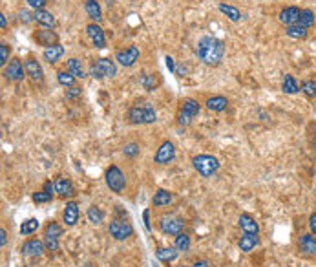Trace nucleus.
Listing matches in <instances>:
<instances>
[{"label": "nucleus", "instance_id": "obj_3", "mask_svg": "<svg viewBox=\"0 0 316 267\" xmlns=\"http://www.w3.org/2000/svg\"><path fill=\"white\" fill-rule=\"evenodd\" d=\"M192 167L196 169L199 176L203 178H212L216 172L220 171V161L214 158V156H209V154H199L196 158H192Z\"/></svg>", "mask_w": 316, "mask_h": 267}, {"label": "nucleus", "instance_id": "obj_32", "mask_svg": "<svg viewBox=\"0 0 316 267\" xmlns=\"http://www.w3.org/2000/svg\"><path fill=\"white\" fill-rule=\"evenodd\" d=\"M62 236V227L57 222H50L44 227V238H53L59 240Z\"/></svg>", "mask_w": 316, "mask_h": 267}, {"label": "nucleus", "instance_id": "obj_47", "mask_svg": "<svg viewBox=\"0 0 316 267\" xmlns=\"http://www.w3.org/2000/svg\"><path fill=\"white\" fill-rule=\"evenodd\" d=\"M309 229H311V233L316 236V212H313L309 218Z\"/></svg>", "mask_w": 316, "mask_h": 267}, {"label": "nucleus", "instance_id": "obj_1", "mask_svg": "<svg viewBox=\"0 0 316 267\" xmlns=\"http://www.w3.org/2000/svg\"><path fill=\"white\" fill-rule=\"evenodd\" d=\"M196 55L207 66H212V68L220 66V63L223 61V55H225V44H223V40L216 39V37L205 35L198 40Z\"/></svg>", "mask_w": 316, "mask_h": 267}, {"label": "nucleus", "instance_id": "obj_17", "mask_svg": "<svg viewBox=\"0 0 316 267\" xmlns=\"http://www.w3.org/2000/svg\"><path fill=\"white\" fill-rule=\"evenodd\" d=\"M300 13H302V9H300V7L287 6V7H283L282 11H280L278 18H280V22L285 24V26H293V24H298Z\"/></svg>", "mask_w": 316, "mask_h": 267}, {"label": "nucleus", "instance_id": "obj_12", "mask_svg": "<svg viewBox=\"0 0 316 267\" xmlns=\"http://www.w3.org/2000/svg\"><path fill=\"white\" fill-rule=\"evenodd\" d=\"M24 64H26V74H28L29 79L33 81L35 85H42L44 83V70H42L39 61L29 57L24 61Z\"/></svg>", "mask_w": 316, "mask_h": 267}, {"label": "nucleus", "instance_id": "obj_13", "mask_svg": "<svg viewBox=\"0 0 316 267\" xmlns=\"http://www.w3.org/2000/svg\"><path fill=\"white\" fill-rule=\"evenodd\" d=\"M33 40L39 46L50 48V46H53V44H59V35H57L55 31H51V28L37 29L33 33Z\"/></svg>", "mask_w": 316, "mask_h": 267}, {"label": "nucleus", "instance_id": "obj_38", "mask_svg": "<svg viewBox=\"0 0 316 267\" xmlns=\"http://www.w3.org/2000/svg\"><path fill=\"white\" fill-rule=\"evenodd\" d=\"M174 247L177 251H188V247H190V238H188L185 233H179L175 236Z\"/></svg>", "mask_w": 316, "mask_h": 267}, {"label": "nucleus", "instance_id": "obj_7", "mask_svg": "<svg viewBox=\"0 0 316 267\" xmlns=\"http://www.w3.org/2000/svg\"><path fill=\"white\" fill-rule=\"evenodd\" d=\"M26 75H28L26 74V64L17 57L11 59L6 68H4V77L7 81H11V83H20V81H24Z\"/></svg>", "mask_w": 316, "mask_h": 267}, {"label": "nucleus", "instance_id": "obj_43", "mask_svg": "<svg viewBox=\"0 0 316 267\" xmlns=\"http://www.w3.org/2000/svg\"><path fill=\"white\" fill-rule=\"evenodd\" d=\"M80 93H82V88H80L79 85H74L70 86V88H66V99H77V97H80Z\"/></svg>", "mask_w": 316, "mask_h": 267}, {"label": "nucleus", "instance_id": "obj_44", "mask_svg": "<svg viewBox=\"0 0 316 267\" xmlns=\"http://www.w3.org/2000/svg\"><path fill=\"white\" fill-rule=\"evenodd\" d=\"M18 20H20V22H22V24L35 22L33 13L29 11V9H20V11H18Z\"/></svg>", "mask_w": 316, "mask_h": 267}, {"label": "nucleus", "instance_id": "obj_48", "mask_svg": "<svg viewBox=\"0 0 316 267\" xmlns=\"http://www.w3.org/2000/svg\"><path fill=\"white\" fill-rule=\"evenodd\" d=\"M143 222H145L147 231H150V209H145V212H143Z\"/></svg>", "mask_w": 316, "mask_h": 267}, {"label": "nucleus", "instance_id": "obj_23", "mask_svg": "<svg viewBox=\"0 0 316 267\" xmlns=\"http://www.w3.org/2000/svg\"><path fill=\"white\" fill-rule=\"evenodd\" d=\"M207 108L212 110V112H225L227 106H229V99L223 95H212L207 99Z\"/></svg>", "mask_w": 316, "mask_h": 267}, {"label": "nucleus", "instance_id": "obj_4", "mask_svg": "<svg viewBox=\"0 0 316 267\" xmlns=\"http://www.w3.org/2000/svg\"><path fill=\"white\" fill-rule=\"evenodd\" d=\"M104 181H106V187L115 194H123V190L126 188V178L117 165L108 167L106 174H104Z\"/></svg>", "mask_w": 316, "mask_h": 267}, {"label": "nucleus", "instance_id": "obj_6", "mask_svg": "<svg viewBox=\"0 0 316 267\" xmlns=\"http://www.w3.org/2000/svg\"><path fill=\"white\" fill-rule=\"evenodd\" d=\"M198 114H199V102L196 101V99L186 97V99H183V102H181V112H179V117H177V123L183 126L190 125L192 119Z\"/></svg>", "mask_w": 316, "mask_h": 267}, {"label": "nucleus", "instance_id": "obj_19", "mask_svg": "<svg viewBox=\"0 0 316 267\" xmlns=\"http://www.w3.org/2000/svg\"><path fill=\"white\" fill-rule=\"evenodd\" d=\"M55 192L59 194L61 198H72V196H75L74 183L70 181V179H66V178H57Z\"/></svg>", "mask_w": 316, "mask_h": 267}, {"label": "nucleus", "instance_id": "obj_40", "mask_svg": "<svg viewBox=\"0 0 316 267\" xmlns=\"http://www.w3.org/2000/svg\"><path fill=\"white\" fill-rule=\"evenodd\" d=\"M123 154L126 158H137L139 156V145L137 143H126L123 148Z\"/></svg>", "mask_w": 316, "mask_h": 267}, {"label": "nucleus", "instance_id": "obj_18", "mask_svg": "<svg viewBox=\"0 0 316 267\" xmlns=\"http://www.w3.org/2000/svg\"><path fill=\"white\" fill-rule=\"evenodd\" d=\"M298 247L304 255L315 256L316 255V236L313 233L302 234V236H300V242H298Z\"/></svg>", "mask_w": 316, "mask_h": 267}, {"label": "nucleus", "instance_id": "obj_27", "mask_svg": "<svg viewBox=\"0 0 316 267\" xmlns=\"http://www.w3.org/2000/svg\"><path fill=\"white\" fill-rule=\"evenodd\" d=\"M68 72L74 75L75 79H84L86 74H84V68H82V63H80L79 59H68Z\"/></svg>", "mask_w": 316, "mask_h": 267}, {"label": "nucleus", "instance_id": "obj_29", "mask_svg": "<svg viewBox=\"0 0 316 267\" xmlns=\"http://www.w3.org/2000/svg\"><path fill=\"white\" fill-rule=\"evenodd\" d=\"M170 201H172V194H170L168 190H164V188H159L152 198L154 207H164V205H168Z\"/></svg>", "mask_w": 316, "mask_h": 267}, {"label": "nucleus", "instance_id": "obj_49", "mask_svg": "<svg viewBox=\"0 0 316 267\" xmlns=\"http://www.w3.org/2000/svg\"><path fill=\"white\" fill-rule=\"evenodd\" d=\"M164 63H166V68H168L170 72H172V74H175V64H174V59L168 57V55H166V57H164Z\"/></svg>", "mask_w": 316, "mask_h": 267}, {"label": "nucleus", "instance_id": "obj_15", "mask_svg": "<svg viewBox=\"0 0 316 267\" xmlns=\"http://www.w3.org/2000/svg\"><path fill=\"white\" fill-rule=\"evenodd\" d=\"M86 33H88V37H90V40L93 42L95 48H99V50L106 48V37H104V31H102V28L99 24L95 22L88 24L86 26Z\"/></svg>", "mask_w": 316, "mask_h": 267}, {"label": "nucleus", "instance_id": "obj_10", "mask_svg": "<svg viewBox=\"0 0 316 267\" xmlns=\"http://www.w3.org/2000/svg\"><path fill=\"white\" fill-rule=\"evenodd\" d=\"M108 233L112 234L115 240H126L128 236L134 234V227L128 222H124V220L113 218L112 222H110V225H108Z\"/></svg>", "mask_w": 316, "mask_h": 267}, {"label": "nucleus", "instance_id": "obj_24", "mask_svg": "<svg viewBox=\"0 0 316 267\" xmlns=\"http://www.w3.org/2000/svg\"><path fill=\"white\" fill-rule=\"evenodd\" d=\"M239 227L248 234L260 233V225H258V222H256L252 216H248V214H241V216H239Z\"/></svg>", "mask_w": 316, "mask_h": 267}, {"label": "nucleus", "instance_id": "obj_34", "mask_svg": "<svg viewBox=\"0 0 316 267\" xmlns=\"http://www.w3.org/2000/svg\"><path fill=\"white\" fill-rule=\"evenodd\" d=\"M298 24H302L304 28H313L316 24V17H315V13L311 11V9H302V13H300V20Z\"/></svg>", "mask_w": 316, "mask_h": 267}, {"label": "nucleus", "instance_id": "obj_25", "mask_svg": "<svg viewBox=\"0 0 316 267\" xmlns=\"http://www.w3.org/2000/svg\"><path fill=\"white\" fill-rule=\"evenodd\" d=\"M218 9H220L223 15H227V18L232 20V22H239V20H241V11H239L236 6H231V4H225V2H220V4H218Z\"/></svg>", "mask_w": 316, "mask_h": 267}, {"label": "nucleus", "instance_id": "obj_22", "mask_svg": "<svg viewBox=\"0 0 316 267\" xmlns=\"http://www.w3.org/2000/svg\"><path fill=\"white\" fill-rule=\"evenodd\" d=\"M33 18H35V22L40 24V26H44V28H53V26H55V17H53V13L46 11V9H35Z\"/></svg>", "mask_w": 316, "mask_h": 267}, {"label": "nucleus", "instance_id": "obj_30", "mask_svg": "<svg viewBox=\"0 0 316 267\" xmlns=\"http://www.w3.org/2000/svg\"><path fill=\"white\" fill-rule=\"evenodd\" d=\"M156 258L161 262H172L177 258V249L175 247H159L156 251Z\"/></svg>", "mask_w": 316, "mask_h": 267}, {"label": "nucleus", "instance_id": "obj_8", "mask_svg": "<svg viewBox=\"0 0 316 267\" xmlns=\"http://www.w3.org/2000/svg\"><path fill=\"white\" fill-rule=\"evenodd\" d=\"M139 55H141L139 46L132 44V46H128V48H124V50L115 51V61H117L121 66H124V68H130V66H134V64L137 63Z\"/></svg>", "mask_w": 316, "mask_h": 267}, {"label": "nucleus", "instance_id": "obj_51", "mask_svg": "<svg viewBox=\"0 0 316 267\" xmlns=\"http://www.w3.org/2000/svg\"><path fill=\"white\" fill-rule=\"evenodd\" d=\"M7 244V233H6V229H0V245L2 247H6Z\"/></svg>", "mask_w": 316, "mask_h": 267}, {"label": "nucleus", "instance_id": "obj_42", "mask_svg": "<svg viewBox=\"0 0 316 267\" xmlns=\"http://www.w3.org/2000/svg\"><path fill=\"white\" fill-rule=\"evenodd\" d=\"M51 194H48L46 190H39V192L33 194V201L35 203H48V201H51Z\"/></svg>", "mask_w": 316, "mask_h": 267}, {"label": "nucleus", "instance_id": "obj_45", "mask_svg": "<svg viewBox=\"0 0 316 267\" xmlns=\"http://www.w3.org/2000/svg\"><path fill=\"white\" fill-rule=\"evenodd\" d=\"M44 245H46V251H51V253H55V251H59V240L44 238Z\"/></svg>", "mask_w": 316, "mask_h": 267}, {"label": "nucleus", "instance_id": "obj_2", "mask_svg": "<svg viewBox=\"0 0 316 267\" xmlns=\"http://www.w3.org/2000/svg\"><path fill=\"white\" fill-rule=\"evenodd\" d=\"M126 119L130 125H152L158 121V114L150 102H143V104H136L128 110Z\"/></svg>", "mask_w": 316, "mask_h": 267}, {"label": "nucleus", "instance_id": "obj_37", "mask_svg": "<svg viewBox=\"0 0 316 267\" xmlns=\"http://www.w3.org/2000/svg\"><path fill=\"white\" fill-rule=\"evenodd\" d=\"M57 81H59V85L64 86V88H70V86L75 85V77L70 72H59L57 74Z\"/></svg>", "mask_w": 316, "mask_h": 267}, {"label": "nucleus", "instance_id": "obj_52", "mask_svg": "<svg viewBox=\"0 0 316 267\" xmlns=\"http://www.w3.org/2000/svg\"><path fill=\"white\" fill-rule=\"evenodd\" d=\"M192 267H210V266H209V262L207 260H198V262H194Z\"/></svg>", "mask_w": 316, "mask_h": 267}, {"label": "nucleus", "instance_id": "obj_35", "mask_svg": "<svg viewBox=\"0 0 316 267\" xmlns=\"http://www.w3.org/2000/svg\"><path fill=\"white\" fill-rule=\"evenodd\" d=\"M141 85H143V88H145V90L154 91V90H156V86L159 85L158 74H145L141 77Z\"/></svg>", "mask_w": 316, "mask_h": 267}, {"label": "nucleus", "instance_id": "obj_53", "mask_svg": "<svg viewBox=\"0 0 316 267\" xmlns=\"http://www.w3.org/2000/svg\"><path fill=\"white\" fill-rule=\"evenodd\" d=\"M0 28L2 29L7 28V20H6V15H4V13H0Z\"/></svg>", "mask_w": 316, "mask_h": 267}, {"label": "nucleus", "instance_id": "obj_50", "mask_svg": "<svg viewBox=\"0 0 316 267\" xmlns=\"http://www.w3.org/2000/svg\"><path fill=\"white\" fill-rule=\"evenodd\" d=\"M42 190H46L48 194H51V196H53V192H55V183L46 181V183H44V187H42Z\"/></svg>", "mask_w": 316, "mask_h": 267}, {"label": "nucleus", "instance_id": "obj_39", "mask_svg": "<svg viewBox=\"0 0 316 267\" xmlns=\"http://www.w3.org/2000/svg\"><path fill=\"white\" fill-rule=\"evenodd\" d=\"M9 53H11V48L6 42H0V66L6 68L7 66V59H9Z\"/></svg>", "mask_w": 316, "mask_h": 267}, {"label": "nucleus", "instance_id": "obj_21", "mask_svg": "<svg viewBox=\"0 0 316 267\" xmlns=\"http://www.w3.org/2000/svg\"><path fill=\"white\" fill-rule=\"evenodd\" d=\"M62 55H64V46H61V44H53V46H50V48H46V50L42 51L44 61L46 63H50V64H55L59 59H62Z\"/></svg>", "mask_w": 316, "mask_h": 267}, {"label": "nucleus", "instance_id": "obj_31", "mask_svg": "<svg viewBox=\"0 0 316 267\" xmlns=\"http://www.w3.org/2000/svg\"><path fill=\"white\" fill-rule=\"evenodd\" d=\"M282 90L285 91V93H298L302 88L298 86V83H296V79H294L293 75H285L282 81Z\"/></svg>", "mask_w": 316, "mask_h": 267}, {"label": "nucleus", "instance_id": "obj_5", "mask_svg": "<svg viewBox=\"0 0 316 267\" xmlns=\"http://www.w3.org/2000/svg\"><path fill=\"white\" fill-rule=\"evenodd\" d=\"M117 74V66L110 59H95V63H91L90 75L93 79H104V77H113Z\"/></svg>", "mask_w": 316, "mask_h": 267}, {"label": "nucleus", "instance_id": "obj_9", "mask_svg": "<svg viewBox=\"0 0 316 267\" xmlns=\"http://www.w3.org/2000/svg\"><path fill=\"white\" fill-rule=\"evenodd\" d=\"M159 229H161L164 234H174V236H177V234L183 233V229H185V220L168 214V216H163L159 220Z\"/></svg>", "mask_w": 316, "mask_h": 267}, {"label": "nucleus", "instance_id": "obj_14", "mask_svg": "<svg viewBox=\"0 0 316 267\" xmlns=\"http://www.w3.org/2000/svg\"><path fill=\"white\" fill-rule=\"evenodd\" d=\"M44 251H46L44 240L31 238V240H28V242H24V245H22V255L29 256V258H39V256H42Z\"/></svg>", "mask_w": 316, "mask_h": 267}, {"label": "nucleus", "instance_id": "obj_28", "mask_svg": "<svg viewBox=\"0 0 316 267\" xmlns=\"http://www.w3.org/2000/svg\"><path fill=\"white\" fill-rule=\"evenodd\" d=\"M285 35L291 37V39L304 40L305 37H307V28H304L302 24H293V26H287V28H285Z\"/></svg>", "mask_w": 316, "mask_h": 267}, {"label": "nucleus", "instance_id": "obj_36", "mask_svg": "<svg viewBox=\"0 0 316 267\" xmlns=\"http://www.w3.org/2000/svg\"><path fill=\"white\" fill-rule=\"evenodd\" d=\"M86 216H88L90 223H93V225H101L102 220H104V214H102V210L99 209V207H95V205L88 209V212H86Z\"/></svg>", "mask_w": 316, "mask_h": 267}, {"label": "nucleus", "instance_id": "obj_33", "mask_svg": "<svg viewBox=\"0 0 316 267\" xmlns=\"http://www.w3.org/2000/svg\"><path fill=\"white\" fill-rule=\"evenodd\" d=\"M40 227L39 220H35V218H29V220H26V222H22V225H20V234L22 236H29V234L37 233V229Z\"/></svg>", "mask_w": 316, "mask_h": 267}, {"label": "nucleus", "instance_id": "obj_20", "mask_svg": "<svg viewBox=\"0 0 316 267\" xmlns=\"http://www.w3.org/2000/svg\"><path fill=\"white\" fill-rule=\"evenodd\" d=\"M84 11H86V15L90 17L91 22L99 24L102 20V11H101V6H99V2H97V0H86Z\"/></svg>", "mask_w": 316, "mask_h": 267}, {"label": "nucleus", "instance_id": "obj_11", "mask_svg": "<svg viewBox=\"0 0 316 267\" xmlns=\"http://www.w3.org/2000/svg\"><path fill=\"white\" fill-rule=\"evenodd\" d=\"M175 158V147L172 141H163L161 143V147L158 148V152H156V158L154 161L158 163V165H168L172 163Z\"/></svg>", "mask_w": 316, "mask_h": 267}, {"label": "nucleus", "instance_id": "obj_26", "mask_svg": "<svg viewBox=\"0 0 316 267\" xmlns=\"http://www.w3.org/2000/svg\"><path fill=\"white\" fill-rule=\"evenodd\" d=\"M258 244H260V238H258V234H248V233H245L241 238H239V249H241L243 253H250V251L254 249Z\"/></svg>", "mask_w": 316, "mask_h": 267}, {"label": "nucleus", "instance_id": "obj_41", "mask_svg": "<svg viewBox=\"0 0 316 267\" xmlns=\"http://www.w3.org/2000/svg\"><path fill=\"white\" fill-rule=\"evenodd\" d=\"M300 88H302V91H304L307 97H315L316 95V83H315V81H304Z\"/></svg>", "mask_w": 316, "mask_h": 267}, {"label": "nucleus", "instance_id": "obj_55", "mask_svg": "<svg viewBox=\"0 0 316 267\" xmlns=\"http://www.w3.org/2000/svg\"><path fill=\"white\" fill-rule=\"evenodd\" d=\"M175 74L181 75V77H183V75L186 74V68H185V66H179V68H175Z\"/></svg>", "mask_w": 316, "mask_h": 267}, {"label": "nucleus", "instance_id": "obj_16", "mask_svg": "<svg viewBox=\"0 0 316 267\" xmlns=\"http://www.w3.org/2000/svg\"><path fill=\"white\" fill-rule=\"evenodd\" d=\"M62 220L66 223V227H75L77 222H79V205L75 201L66 203V207L62 210Z\"/></svg>", "mask_w": 316, "mask_h": 267}, {"label": "nucleus", "instance_id": "obj_56", "mask_svg": "<svg viewBox=\"0 0 316 267\" xmlns=\"http://www.w3.org/2000/svg\"><path fill=\"white\" fill-rule=\"evenodd\" d=\"M113 2H117V0H106V4L110 6V4H113Z\"/></svg>", "mask_w": 316, "mask_h": 267}, {"label": "nucleus", "instance_id": "obj_46", "mask_svg": "<svg viewBox=\"0 0 316 267\" xmlns=\"http://www.w3.org/2000/svg\"><path fill=\"white\" fill-rule=\"evenodd\" d=\"M26 4L35 11V9H44L46 0H26Z\"/></svg>", "mask_w": 316, "mask_h": 267}, {"label": "nucleus", "instance_id": "obj_54", "mask_svg": "<svg viewBox=\"0 0 316 267\" xmlns=\"http://www.w3.org/2000/svg\"><path fill=\"white\" fill-rule=\"evenodd\" d=\"M309 132H311V137L316 141V123H311L309 125Z\"/></svg>", "mask_w": 316, "mask_h": 267}]
</instances>
